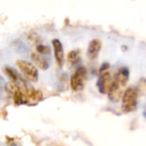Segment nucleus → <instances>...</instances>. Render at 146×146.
Here are the masks:
<instances>
[{
	"label": "nucleus",
	"instance_id": "nucleus-14",
	"mask_svg": "<svg viewBox=\"0 0 146 146\" xmlns=\"http://www.w3.org/2000/svg\"><path fill=\"white\" fill-rule=\"evenodd\" d=\"M138 94L140 93H145L146 92V80L145 79H141L139 83H138V86H137V89H136Z\"/></svg>",
	"mask_w": 146,
	"mask_h": 146
},
{
	"label": "nucleus",
	"instance_id": "nucleus-9",
	"mask_svg": "<svg viewBox=\"0 0 146 146\" xmlns=\"http://www.w3.org/2000/svg\"><path fill=\"white\" fill-rule=\"evenodd\" d=\"M101 50V42L98 39H93L90 42L87 49V56L90 59L93 60L98 56Z\"/></svg>",
	"mask_w": 146,
	"mask_h": 146
},
{
	"label": "nucleus",
	"instance_id": "nucleus-5",
	"mask_svg": "<svg viewBox=\"0 0 146 146\" xmlns=\"http://www.w3.org/2000/svg\"><path fill=\"white\" fill-rule=\"evenodd\" d=\"M52 45L54 48V54H55L56 63L59 66V68H62L64 61V52H63L62 44L59 39L55 38L52 40Z\"/></svg>",
	"mask_w": 146,
	"mask_h": 146
},
{
	"label": "nucleus",
	"instance_id": "nucleus-12",
	"mask_svg": "<svg viewBox=\"0 0 146 146\" xmlns=\"http://www.w3.org/2000/svg\"><path fill=\"white\" fill-rule=\"evenodd\" d=\"M68 61L70 64L74 65L80 61V54L78 50H71L68 54Z\"/></svg>",
	"mask_w": 146,
	"mask_h": 146
},
{
	"label": "nucleus",
	"instance_id": "nucleus-4",
	"mask_svg": "<svg viewBox=\"0 0 146 146\" xmlns=\"http://www.w3.org/2000/svg\"><path fill=\"white\" fill-rule=\"evenodd\" d=\"M87 71L86 68L84 67L79 68L71 76L70 78V86L73 91L80 92L83 90L85 81L86 79Z\"/></svg>",
	"mask_w": 146,
	"mask_h": 146
},
{
	"label": "nucleus",
	"instance_id": "nucleus-13",
	"mask_svg": "<svg viewBox=\"0 0 146 146\" xmlns=\"http://www.w3.org/2000/svg\"><path fill=\"white\" fill-rule=\"evenodd\" d=\"M37 52L40 55L47 56V55L50 54V48L49 46H46L44 44H39L37 46Z\"/></svg>",
	"mask_w": 146,
	"mask_h": 146
},
{
	"label": "nucleus",
	"instance_id": "nucleus-15",
	"mask_svg": "<svg viewBox=\"0 0 146 146\" xmlns=\"http://www.w3.org/2000/svg\"><path fill=\"white\" fill-rule=\"evenodd\" d=\"M10 146H19V145H17L16 144H14V143H13V144H12Z\"/></svg>",
	"mask_w": 146,
	"mask_h": 146
},
{
	"label": "nucleus",
	"instance_id": "nucleus-6",
	"mask_svg": "<svg viewBox=\"0 0 146 146\" xmlns=\"http://www.w3.org/2000/svg\"><path fill=\"white\" fill-rule=\"evenodd\" d=\"M43 98V93L36 90L33 87H28L27 91V105L33 106L38 104Z\"/></svg>",
	"mask_w": 146,
	"mask_h": 146
},
{
	"label": "nucleus",
	"instance_id": "nucleus-3",
	"mask_svg": "<svg viewBox=\"0 0 146 146\" xmlns=\"http://www.w3.org/2000/svg\"><path fill=\"white\" fill-rule=\"evenodd\" d=\"M16 64L24 76L30 81L36 82L38 79V72L36 67L30 62L24 60H18Z\"/></svg>",
	"mask_w": 146,
	"mask_h": 146
},
{
	"label": "nucleus",
	"instance_id": "nucleus-1",
	"mask_svg": "<svg viewBox=\"0 0 146 146\" xmlns=\"http://www.w3.org/2000/svg\"><path fill=\"white\" fill-rule=\"evenodd\" d=\"M110 64L108 62H104L99 68V76L97 82V86L100 93L106 94L108 93L110 87L112 83L111 75L109 72Z\"/></svg>",
	"mask_w": 146,
	"mask_h": 146
},
{
	"label": "nucleus",
	"instance_id": "nucleus-2",
	"mask_svg": "<svg viewBox=\"0 0 146 146\" xmlns=\"http://www.w3.org/2000/svg\"><path fill=\"white\" fill-rule=\"evenodd\" d=\"M138 92L134 88H128L122 96V110L125 113L133 112L137 108Z\"/></svg>",
	"mask_w": 146,
	"mask_h": 146
},
{
	"label": "nucleus",
	"instance_id": "nucleus-10",
	"mask_svg": "<svg viewBox=\"0 0 146 146\" xmlns=\"http://www.w3.org/2000/svg\"><path fill=\"white\" fill-rule=\"evenodd\" d=\"M31 57H32V60L34 62V63L40 69L46 70L49 68V66H50L49 61L44 56H43V55H40L38 53H33Z\"/></svg>",
	"mask_w": 146,
	"mask_h": 146
},
{
	"label": "nucleus",
	"instance_id": "nucleus-8",
	"mask_svg": "<svg viewBox=\"0 0 146 146\" xmlns=\"http://www.w3.org/2000/svg\"><path fill=\"white\" fill-rule=\"evenodd\" d=\"M122 86H121L118 83L112 80L111 86L110 87V90L108 92V96L110 101L117 102L121 98L122 95Z\"/></svg>",
	"mask_w": 146,
	"mask_h": 146
},
{
	"label": "nucleus",
	"instance_id": "nucleus-7",
	"mask_svg": "<svg viewBox=\"0 0 146 146\" xmlns=\"http://www.w3.org/2000/svg\"><path fill=\"white\" fill-rule=\"evenodd\" d=\"M128 80H129V70L127 68L123 67L117 70V72L114 76L113 80L118 83L121 86L124 87L127 84Z\"/></svg>",
	"mask_w": 146,
	"mask_h": 146
},
{
	"label": "nucleus",
	"instance_id": "nucleus-11",
	"mask_svg": "<svg viewBox=\"0 0 146 146\" xmlns=\"http://www.w3.org/2000/svg\"><path fill=\"white\" fill-rule=\"evenodd\" d=\"M4 71L5 74L11 79V80L13 82L15 83H25V80L21 78V76L19 74V73L15 70L14 68H10V67H5L4 68Z\"/></svg>",
	"mask_w": 146,
	"mask_h": 146
}]
</instances>
